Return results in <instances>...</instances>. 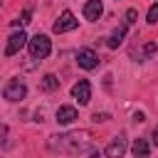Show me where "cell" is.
<instances>
[{"label":"cell","instance_id":"obj_1","mask_svg":"<svg viewBox=\"0 0 158 158\" xmlns=\"http://www.w3.org/2000/svg\"><path fill=\"white\" fill-rule=\"evenodd\" d=\"M94 143L91 133L89 131H69V133H59V136H52L49 138V148L52 151H59V153H84L89 151Z\"/></svg>","mask_w":158,"mask_h":158},{"label":"cell","instance_id":"obj_2","mask_svg":"<svg viewBox=\"0 0 158 158\" xmlns=\"http://www.w3.org/2000/svg\"><path fill=\"white\" fill-rule=\"evenodd\" d=\"M27 49H30V57H32V59H44V57H49V52H52V42H49L47 35H35V37L30 40Z\"/></svg>","mask_w":158,"mask_h":158},{"label":"cell","instance_id":"obj_3","mask_svg":"<svg viewBox=\"0 0 158 158\" xmlns=\"http://www.w3.org/2000/svg\"><path fill=\"white\" fill-rule=\"evenodd\" d=\"M2 96H5L7 101H22V99L27 96V86H25V81H20V79H10V81L5 84V89H2Z\"/></svg>","mask_w":158,"mask_h":158},{"label":"cell","instance_id":"obj_4","mask_svg":"<svg viewBox=\"0 0 158 158\" xmlns=\"http://www.w3.org/2000/svg\"><path fill=\"white\" fill-rule=\"evenodd\" d=\"M25 44H30V40H27V35L20 30V32H12L10 37H7V47H5V57H12V54H17Z\"/></svg>","mask_w":158,"mask_h":158},{"label":"cell","instance_id":"obj_5","mask_svg":"<svg viewBox=\"0 0 158 158\" xmlns=\"http://www.w3.org/2000/svg\"><path fill=\"white\" fill-rule=\"evenodd\" d=\"M77 25H79V20L74 17V12H69V10H64V12L59 15V20L54 22V27H52V30H54L57 35H62V32H69V30H74Z\"/></svg>","mask_w":158,"mask_h":158},{"label":"cell","instance_id":"obj_6","mask_svg":"<svg viewBox=\"0 0 158 158\" xmlns=\"http://www.w3.org/2000/svg\"><path fill=\"white\" fill-rule=\"evenodd\" d=\"M77 64H79L81 69H96V67H99V54H96L94 49L84 47V49H79V54H77Z\"/></svg>","mask_w":158,"mask_h":158},{"label":"cell","instance_id":"obj_7","mask_svg":"<svg viewBox=\"0 0 158 158\" xmlns=\"http://www.w3.org/2000/svg\"><path fill=\"white\" fill-rule=\"evenodd\" d=\"M72 96L84 106V104H89L91 101V84L86 81V79H79L74 86H72Z\"/></svg>","mask_w":158,"mask_h":158},{"label":"cell","instance_id":"obj_8","mask_svg":"<svg viewBox=\"0 0 158 158\" xmlns=\"http://www.w3.org/2000/svg\"><path fill=\"white\" fill-rule=\"evenodd\" d=\"M126 148H128V143H126V136L121 133V136H116L109 146H106V158H123V153H126Z\"/></svg>","mask_w":158,"mask_h":158},{"label":"cell","instance_id":"obj_9","mask_svg":"<svg viewBox=\"0 0 158 158\" xmlns=\"http://www.w3.org/2000/svg\"><path fill=\"white\" fill-rule=\"evenodd\" d=\"M77 118H79V114H77L74 106H59V109H57V123L69 126V123H74Z\"/></svg>","mask_w":158,"mask_h":158},{"label":"cell","instance_id":"obj_10","mask_svg":"<svg viewBox=\"0 0 158 158\" xmlns=\"http://www.w3.org/2000/svg\"><path fill=\"white\" fill-rule=\"evenodd\" d=\"M101 12H104V5H101V0H89V2L84 5V17H86L89 22L99 20V17H101Z\"/></svg>","mask_w":158,"mask_h":158},{"label":"cell","instance_id":"obj_11","mask_svg":"<svg viewBox=\"0 0 158 158\" xmlns=\"http://www.w3.org/2000/svg\"><path fill=\"white\" fill-rule=\"evenodd\" d=\"M156 49H158V44H156V42H146L141 49H133V52H131V57H136L138 62H143V59L153 57V54H156Z\"/></svg>","mask_w":158,"mask_h":158},{"label":"cell","instance_id":"obj_12","mask_svg":"<svg viewBox=\"0 0 158 158\" xmlns=\"http://www.w3.org/2000/svg\"><path fill=\"white\" fill-rule=\"evenodd\" d=\"M131 153H133V158H148V153H151L148 141L146 138H136L133 146H131Z\"/></svg>","mask_w":158,"mask_h":158},{"label":"cell","instance_id":"obj_13","mask_svg":"<svg viewBox=\"0 0 158 158\" xmlns=\"http://www.w3.org/2000/svg\"><path fill=\"white\" fill-rule=\"evenodd\" d=\"M123 37H126V25H121V27H116L111 35H109V40H106V44L111 47V49H116L121 42H123Z\"/></svg>","mask_w":158,"mask_h":158},{"label":"cell","instance_id":"obj_14","mask_svg":"<svg viewBox=\"0 0 158 158\" xmlns=\"http://www.w3.org/2000/svg\"><path fill=\"white\" fill-rule=\"evenodd\" d=\"M40 86H42V91H54V89L59 86V79H57L54 74H44V77H42V84H40Z\"/></svg>","mask_w":158,"mask_h":158},{"label":"cell","instance_id":"obj_15","mask_svg":"<svg viewBox=\"0 0 158 158\" xmlns=\"http://www.w3.org/2000/svg\"><path fill=\"white\" fill-rule=\"evenodd\" d=\"M30 17H32V10L27 7V10L22 12V17H20V20H12V25H27V22H32Z\"/></svg>","mask_w":158,"mask_h":158},{"label":"cell","instance_id":"obj_16","mask_svg":"<svg viewBox=\"0 0 158 158\" xmlns=\"http://www.w3.org/2000/svg\"><path fill=\"white\" fill-rule=\"evenodd\" d=\"M148 22H151V25H156V22H158V2H156V5H151V10H148Z\"/></svg>","mask_w":158,"mask_h":158},{"label":"cell","instance_id":"obj_17","mask_svg":"<svg viewBox=\"0 0 158 158\" xmlns=\"http://www.w3.org/2000/svg\"><path fill=\"white\" fill-rule=\"evenodd\" d=\"M136 17H138V12H136V10L131 7V10L126 12V25H133V22H136Z\"/></svg>","mask_w":158,"mask_h":158},{"label":"cell","instance_id":"obj_18","mask_svg":"<svg viewBox=\"0 0 158 158\" xmlns=\"http://www.w3.org/2000/svg\"><path fill=\"white\" fill-rule=\"evenodd\" d=\"M94 121L101 123V121H109V114H94Z\"/></svg>","mask_w":158,"mask_h":158},{"label":"cell","instance_id":"obj_19","mask_svg":"<svg viewBox=\"0 0 158 158\" xmlns=\"http://www.w3.org/2000/svg\"><path fill=\"white\" fill-rule=\"evenodd\" d=\"M143 118H146L143 111H136V114H133V121H143Z\"/></svg>","mask_w":158,"mask_h":158},{"label":"cell","instance_id":"obj_20","mask_svg":"<svg viewBox=\"0 0 158 158\" xmlns=\"http://www.w3.org/2000/svg\"><path fill=\"white\" fill-rule=\"evenodd\" d=\"M153 143H156V146H158V126H156V128H153Z\"/></svg>","mask_w":158,"mask_h":158}]
</instances>
